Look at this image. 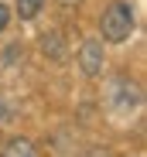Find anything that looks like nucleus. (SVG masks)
<instances>
[{"label":"nucleus","mask_w":147,"mask_h":157,"mask_svg":"<svg viewBox=\"0 0 147 157\" xmlns=\"http://www.w3.org/2000/svg\"><path fill=\"white\" fill-rule=\"evenodd\" d=\"M86 157H113L110 150H92V154H86Z\"/></svg>","instance_id":"obj_9"},{"label":"nucleus","mask_w":147,"mask_h":157,"mask_svg":"<svg viewBox=\"0 0 147 157\" xmlns=\"http://www.w3.org/2000/svg\"><path fill=\"white\" fill-rule=\"evenodd\" d=\"M7 21H10V10H7V4H0V31L7 28Z\"/></svg>","instance_id":"obj_8"},{"label":"nucleus","mask_w":147,"mask_h":157,"mask_svg":"<svg viewBox=\"0 0 147 157\" xmlns=\"http://www.w3.org/2000/svg\"><path fill=\"white\" fill-rule=\"evenodd\" d=\"M41 48H44V55H52L55 62H65V58H68V55H65V44H62V34H58V31L44 34V38H41Z\"/></svg>","instance_id":"obj_5"},{"label":"nucleus","mask_w":147,"mask_h":157,"mask_svg":"<svg viewBox=\"0 0 147 157\" xmlns=\"http://www.w3.org/2000/svg\"><path fill=\"white\" fill-rule=\"evenodd\" d=\"M0 157H38V154H34V144H31V140L14 137V140H7V144H4Z\"/></svg>","instance_id":"obj_4"},{"label":"nucleus","mask_w":147,"mask_h":157,"mask_svg":"<svg viewBox=\"0 0 147 157\" xmlns=\"http://www.w3.org/2000/svg\"><path fill=\"white\" fill-rule=\"evenodd\" d=\"M140 102H144L140 86L133 82V78H127V75H116L113 86H110V106H113V113H133V109H140Z\"/></svg>","instance_id":"obj_2"},{"label":"nucleus","mask_w":147,"mask_h":157,"mask_svg":"<svg viewBox=\"0 0 147 157\" xmlns=\"http://www.w3.org/2000/svg\"><path fill=\"white\" fill-rule=\"evenodd\" d=\"M79 68L89 78H96V75L103 72V41H86L79 48Z\"/></svg>","instance_id":"obj_3"},{"label":"nucleus","mask_w":147,"mask_h":157,"mask_svg":"<svg viewBox=\"0 0 147 157\" xmlns=\"http://www.w3.org/2000/svg\"><path fill=\"white\" fill-rule=\"evenodd\" d=\"M79 4V0H62V7H75Z\"/></svg>","instance_id":"obj_10"},{"label":"nucleus","mask_w":147,"mask_h":157,"mask_svg":"<svg viewBox=\"0 0 147 157\" xmlns=\"http://www.w3.org/2000/svg\"><path fill=\"white\" fill-rule=\"evenodd\" d=\"M41 7H44V0H17V14H21V21H34V17L41 14Z\"/></svg>","instance_id":"obj_6"},{"label":"nucleus","mask_w":147,"mask_h":157,"mask_svg":"<svg viewBox=\"0 0 147 157\" xmlns=\"http://www.w3.org/2000/svg\"><path fill=\"white\" fill-rule=\"evenodd\" d=\"M99 31H103V38L110 44H123L133 34V7L127 4V0H113V4L103 10Z\"/></svg>","instance_id":"obj_1"},{"label":"nucleus","mask_w":147,"mask_h":157,"mask_svg":"<svg viewBox=\"0 0 147 157\" xmlns=\"http://www.w3.org/2000/svg\"><path fill=\"white\" fill-rule=\"evenodd\" d=\"M17 55H24V51H21L17 44H14V48H7V51H4V58H7V65H14V62H17Z\"/></svg>","instance_id":"obj_7"}]
</instances>
